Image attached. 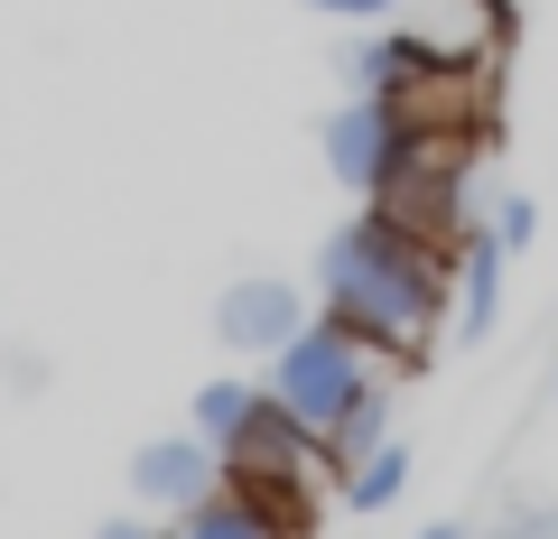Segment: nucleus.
<instances>
[{"instance_id":"f257e3e1","label":"nucleus","mask_w":558,"mask_h":539,"mask_svg":"<svg viewBox=\"0 0 558 539\" xmlns=\"http://www.w3.org/2000/svg\"><path fill=\"white\" fill-rule=\"evenodd\" d=\"M447 289H457V270H447V242L410 233L400 215H354L326 233L317 252V307L336 326H354L363 344H381L391 363L428 354L447 326Z\"/></svg>"},{"instance_id":"f03ea898","label":"nucleus","mask_w":558,"mask_h":539,"mask_svg":"<svg viewBox=\"0 0 558 539\" xmlns=\"http://www.w3.org/2000/svg\"><path fill=\"white\" fill-rule=\"evenodd\" d=\"M381 363H391L381 344H363L354 326H336V317L317 307V317H307L299 335L270 354V381H260V391H270L279 409H289V428L326 456V446H336V428L354 419V409H373V400H381Z\"/></svg>"},{"instance_id":"7ed1b4c3","label":"nucleus","mask_w":558,"mask_h":539,"mask_svg":"<svg viewBox=\"0 0 558 539\" xmlns=\"http://www.w3.org/2000/svg\"><path fill=\"white\" fill-rule=\"evenodd\" d=\"M326 168H336V186H354V196H381V186L400 177V159L418 149V121L400 112L391 94H354L336 121L317 131Z\"/></svg>"},{"instance_id":"20e7f679","label":"nucleus","mask_w":558,"mask_h":539,"mask_svg":"<svg viewBox=\"0 0 558 539\" xmlns=\"http://www.w3.org/2000/svg\"><path fill=\"white\" fill-rule=\"evenodd\" d=\"M299 493V483H233L223 475L205 502H186L168 520V539H299V520L279 512V502Z\"/></svg>"},{"instance_id":"39448f33","label":"nucleus","mask_w":558,"mask_h":539,"mask_svg":"<svg viewBox=\"0 0 558 539\" xmlns=\"http://www.w3.org/2000/svg\"><path fill=\"white\" fill-rule=\"evenodd\" d=\"M223 483V446H205L196 428H186V438H149L131 456V493L140 502H168V520L186 512V502H205Z\"/></svg>"},{"instance_id":"423d86ee","label":"nucleus","mask_w":558,"mask_h":539,"mask_svg":"<svg viewBox=\"0 0 558 539\" xmlns=\"http://www.w3.org/2000/svg\"><path fill=\"white\" fill-rule=\"evenodd\" d=\"M299 326H307V298L289 280H242V289H223V307H215V335L233 344V354H279Z\"/></svg>"},{"instance_id":"0eeeda50","label":"nucleus","mask_w":558,"mask_h":539,"mask_svg":"<svg viewBox=\"0 0 558 539\" xmlns=\"http://www.w3.org/2000/svg\"><path fill=\"white\" fill-rule=\"evenodd\" d=\"M391 28H410L438 65H475L494 47V0H400Z\"/></svg>"},{"instance_id":"6e6552de","label":"nucleus","mask_w":558,"mask_h":539,"mask_svg":"<svg viewBox=\"0 0 558 539\" xmlns=\"http://www.w3.org/2000/svg\"><path fill=\"white\" fill-rule=\"evenodd\" d=\"M428 65H438V57H428L410 28H391V38H354V47H344V75H354V94H410Z\"/></svg>"},{"instance_id":"1a4fd4ad","label":"nucleus","mask_w":558,"mask_h":539,"mask_svg":"<svg viewBox=\"0 0 558 539\" xmlns=\"http://www.w3.org/2000/svg\"><path fill=\"white\" fill-rule=\"evenodd\" d=\"M502 242L494 233H465V270H457V289H465V335H494V317H502Z\"/></svg>"},{"instance_id":"9d476101","label":"nucleus","mask_w":558,"mask_h":539,"mask_svg":"<svg viewBox=\"0 0 558 539\" xmlns=\"http://www.w3.org/2000/svg\"><path fill=\"white\" fill-rule=\"evenodd\" d=\"M252 409H260V381L223 372V381H205V391H196V409H186V428H196L205 446H223V438H233L242 419H252Z\"/></svg>"},{"instance_id":"9b49d317","label":"nucleus","mask_w":558,"mask_h":539,"mask_svg":"<svg viewBox=\"0 0 558 539\" xmlns=\"http://www.w3.org/2000/svg\"><path fill=\"white\" fill-rule=\"evenodd\" d=\"M400 483H410V446L381 438L373 456H354V475H344V502H354V512H391Z\"/></svg>"},{"instance_id":"f8f14e48","label":"nucleus","mask_w":558,"mask_h":539,"mask_svg":"<svg viewBox=\"0 0 558 539\" xmlns=\"http://www.w3.org/2000/svg\"><path fill=\"white\" fill-rule=\"evenodd\" d=\"M531 233H539V205H531V196H502V215H494V242H502V252H521Z\"/></svg>"},{"instance_id":"ddd939ff","label":"nucleus","mask_w":558,"mask_h":539,"mask_svg":"<svg viewBox=\"0 0 558 539\" xmlns=\"http://www.w3.org/2000/svg\"><path fill=\"white\" fill-rule=\"evenodd\" d=\"M307 10H326V20H391L400 0H307Z\"/></svg>"},{"instance_id":"4468645a","label":"nucleus","mask_w":558,"mask_h":539,"mask_svg":"<svg viewBox=\"0 0 558 539\" xmlns=\"http://www.w3.org/2000/svg\"><path fill=\"white\" fill-rule=\"evenodd\" d=\"M94 539H168V520H102Z\"/></svg>"},{"instance_id":"2eb2a0df","label":"nucleus","mask_w":558,"mask_h":539,"mask_svg":"<svg viewBox=\"0 0 558 539\" xmlns=\"http://www.w3.org/2000/svg\"><path fill=\"white\" fill-rule=\"evenodd\" d=\"M418 539H465V530H457V520H438V530H418Z\"/></svg>"}]
</instances>
